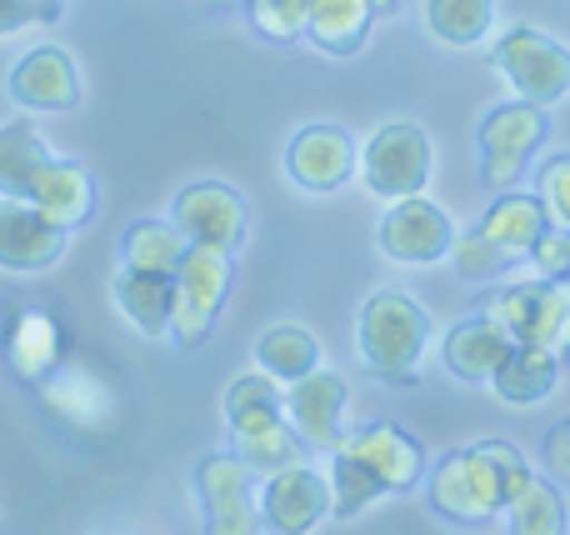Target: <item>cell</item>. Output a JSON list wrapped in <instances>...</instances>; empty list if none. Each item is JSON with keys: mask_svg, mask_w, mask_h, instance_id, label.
I'll list each match as a JSON object with an SVG mask.
<instances>
[{"mask_svg": "<svg viewBox=\"0 0 570 535\" xmlns=\"http://www.w3.org/2000/svg\"><path fill=\"white\" fill-rule=\"evenodd\" d=\"M561 380V350L551 346H511L505 360L495 366L491 390L505 400V406H535L546 400Z\"/></svg>", "mask_w": 570, "mask_h": 535, "instance_id": "603a6c76", "label": "cell"}, {"mask_svg": "<svg viewBox=\"0 0 570 535\" xmlns=\"http://www.w3.org/2000/svg\"><path fill=\"white\" fill-rule=\"evenodd\" d=\"M425 446L401 426H365L331 446V516L351 521L371 501L421 486Z\"/></svg>", "mask_w": 570, "mask_h": 535, "instance_id": "6da1fadb", "label": "cell"}, {"mask_svg": "<svg viewBox=\"0 0 570 535\" xmlns=\"http://www.w3.org/2000/svg\"><path fill=\"white\" fill-rule=\"evenodd\" d=\"M371 6H375V10H395V6H401V0H371Z\"/></svg>", "mask_w": 570, "mask_h": 535, "instance_id": "74e56055", "label": "cell"}, {"mask_svg": "<svg viewBox=\"0 0 570 535\" xmlns=\"http://www.w3.org/2000/svg\"><path fill=\"white\" fill-rule=\"evenodd\" d=\"M455 266V276H465V280H495L501 270H511V260L501 256V250L491 246V240L481 236V230H465V236H455L451 240V256H445Z\"/></svg>", "mask_w": 570, "mask_h": 535, "instance_id": "1f68e13d", "label": "cell"}, {"mask_svg": "<svg viewBox=\"0 0 570 535\" xmlns=\"http://www.w3.org/2000/svg\"><path fill=\"white\" fill-rule=\"evenodd\" d=\"M501 516H505V531L511 535H561L566 531V501H561V491H556V480L531 476L511 496V506H505Z\"/></svg>", "mask_w": 570, "mask_h": 535, "instance_id": "f1b7e54d", "label": "cell"}, {"mask_svg": "<svg viewBox=\"0 0 570 535\" xmlns=\"http://www.w3.org/2000/svg\"><path fill=\"white\" fill-rule=\"evenodd\" d=\"M246 200L220 180H200L186 186L170 206V226L186 236V246H210V250H236L246 240Z\"/></svg>", "mask_w": 570, "mask_h": 535, "instance_id": "9c48e42d", "label": "cell"}, {"mask_svg": "<svg viewBox=\"0 0 570 535\" xmlns=\"http://www.w3.org/2000/svg\"><path fill=\"white\" fill-rule=\"evenodd\" d=\"M481 230L505 260H525L535 250V240L551 230V216H546L541 196H521V190H495V206L481 216Z\"/></svg>", "mask_w": 570, "mask_h": 535, "instance_id": "44dd1931", "label": "cell"}, {"mask_svg": "<svg viewBox=\"0 0 570 535\" xmlns=\"http://www.w3.org/2000/svg\"><path fill=\"white\" fill-rule=\"evenodd\" d=\"M116 306L140 336H170V276L120 270L116 276Z\"/></svg>", "mask_w": 570, "mask_h": 535, "instance_id": "d4e9b609", "label": "cell"}, {"mask_svg": "<svg viewBox=\"0 0 570 535\" xmlns=\"http://www.w3.org/2000/svg\"><path fill=\"white\" fill-rule=\"evenodd\" d=\"M6 90H10V100L26 110H70L80 100L76 60H70L60 46H40L10 70Z\"/></svg>", "mask_w": 570, "mask_h": 535, "instance_id": "e0dca14e", "label": "cell"}, {"mask_svg": "<svg viewBox=\"0 0 570 535\" xmlns=\"http://www.w3.org/2000/svg\"><path fill=\"white\" fill-rule=\"evenodd\" d=\"M451 240H455V226L445 220L441 206H431L421 196H401L391 200L381 220V250L401 266H435V260L451 256Z\"/></svg>", "mask_w": 570, "mask_h": 535, "instance_id": "30bf717a", "label": "cell"}, {"mask_svg": "<svg viewBox=\"0 0 570 535\" xmlns=\"http://www.w3.org/2000/svg\"><path fill=\"white\" fill-rule=\"evenodd\" d=\"M50 166V150L26 120L16 126H0V196H30L36 176Z\"/></svg>", "mask_w": 570, "mask_h": 535, "instance_id": "4316f807", "label": "cell"}, {"mask_svg": "<svg viewBox=\"0 0 570 535\" xmlns=\"http://www.w3.org/2000/svg\"><path fill=\"white\" fill-rule=\"evenodd\" d=\"M546 136H551L546 106H531V100L495 106L481 120V136H475L481 140V180L491 190H511L535 160V150L546 146Z\"/></svg>", "mask_w": 570, "mask_h": 535, "instance_id": "52a82bcc", "label": "cell"}, {"mask_svg": "<svg viewBox=\"0 0 570 535\" xmlns=\"http://www.w3.org/2000/svg\"><path fill=\"white\" fill-rule=\"evenodd\" d=\"M546 470H551V480L570 486V420L551 426V436H546Z\"/></svg>", "mask_w": 570, "mask_h": 535, "instance_id": "d590c367", "label": "cell"}, {"mask_svg": "<svg viewBox=\"0 0 570 535\" xmlns=\"http://www.w3.org/2000/svg\"><path fill=\"white\" fill-rule=\"evenodd\" d=\"M250 26L261 30L276 46H291V40L305 36V16H311V0H246Z\"/></svg>", "mask_w": 570, "mask_h": 535, "instance_id": "4dcf8cb0", "label": "cell"}, {"mask_svg": "<svg viewBox=\"0 0 570 535\" xmlns=\"http://www.w3.org/2000/svg\"><path fill=\"white\" fill-rule=\"evenodd\" d=\"M511 346L515 340L481 310V316H465L461 326H451L441 350H445V370H451L455 380H465V386H491L495 366L505 360Z\"/></svg>", "mask_w": 570, "mask_h": 535, "instance_id": "ffe728a7", "label": "cell"}, {"mask_svg": "<svg viewBox=\"0 0 570 535\" xmlns=\"http://www.w3.org/2000/svg\"><path fill=\"white\" fill-rule=\"evenodd\" d=\"M126 250V270H146V276H176L180 256H186V236L170 220H136L120 240Z\"/></svg>", "mask_w": 570, "mask_h": 535, "instance_id": "83f0119b", "label": "cell"}, {"mask_svg": "<svg viewBox=\"0 0 570 535\" xmlns=\"http://www.w3.org/2000/svg\"><path fill=\"white\" fill-rule=\"evenodd\" d=\"M0 356H6L10 376L20 386H40L60 366V320L40 306L16 310L6 326V340H0Z\"/></svg>", "mask_w": 570, "mask_h": 535, "instance_id": "ac0fdd59", "label": "cell"}, {"mask_svg": "<svg viewBox=\"0 0 570 535\" xmlns=\"http://www.w3.org/2000/svg\"><path fill=\"white\" fill-rule=\"evenodd\" d=\"M200 6H220V0H200Z\"/></svg>", "mask_w": 570, "mask_h": 535, "instance_id": "f35d334b", "label": "cell"}, {"mask_svg": "<svg viewBox=\"0 0 570 535\" xmlns=\"http://www.w3.org/2000/svg\"><path fill=\"white\" fill-rule=\"evenodd\" d=\"M535 266V276L546 280H570V226H551L541 240H535V250L525 256Z\"/></svg>", "mask_w": 570, "mask_h": 535, "instance_id": "836d02e7", "label": "cell"}, {"mask_svg": "<svg viewBox=\"0 0 570 535\" xmlns=\"http://www.w3.org/2000/svg\"><path fill=\"white\" fill-rule=\"evenodd\" d=\"M285 176L301 190H341L355 176V140L341 126H305L301 136L285 146Z\"/></svg>", "mask_w": 570, "mask_h": 535, "instance_id": "9a60e30c", "label": "cell"}, {"mask_svg": "<svg viewBox=\"0 0 570 535\" xmlns=\"http://www.w3.org/2000/svg\"><path fill=\"white\" fill-rule=\"evenodd\" d=\"M60 0H0V36L10 30H26V26H50L60 20Z\"/></svg>", "mask_w": 570, "mask_h": 535, "instance_id": "e575fe53", "label": "cell"}, {"mask_svg": "<svg viewBox=\"0 0 570 535\" xmlns=\"http://www.w3.org/2000/svg\"><path fill=\"white\" fill-rule=\"evenodd\" d=\"M230 250L210 246H186L176 276H170V336L180 346H200L210 330V320L220 316L230 296Z\"/></svg>", "mask_w": 570, "mask_h": 535, "instance_id": "5b68a950", "label": "cell"}, {"mask_svg": "<svg viewBox=\"0 0 570 535\" xmlns=\"http://www.w3.org/2000/svg\"><path fill=\"white\" fill-rule=\"evenodd\" d=\"M36 390H40V400H46L50 420H60V426H70V430H96L110 420V390L100 386L96 376H86V370L56 366Z\"/></svg>", "mask_w": 570, "mask_h": 535, "instance_id": "7402d4cb", "label": "cell"}, {"mask_svg": "<svg viewBox=\"0 0 570 535\" xmlns=\"http://www.w3.org/2000/svg\"><path fill=\"white\" fill-rule=\"evenodd\" d=\"M425 340H431V316L401 290H375L361 306V326H355V346L361 360L391 386H411L421 370Z\"/></svg>", "mask_w": 570, "mask_h": 535, "instance_id": "3957f363", "label": "cell"}, {"mask_svg": "<svg viewBox=\"0 0 570 535\" xmlns=\"http://www.w3.org/2000/svg\"><path fill=\"white\" fill-rule=\"evenodd\" d=\"M531 460L511 440H481L471 450H455L431 470V511L445 521H495L511 496L531 480Z\"/></svg>", "mask_w": 570, "mask_h": 535, "instance_id": "7a4b0ae2", "label": "cell"}, {"mask_svg": "<svg viewBox=\"0 0 570 535\" xmlns=\"http://www.w3.org/2000/svg\"><path fill=\"white\" fill-rule=\"evenodd\" d=\"M26 200L50 220V226H60L70 236V230H80L90 220V210H96V180H90V170L76 166V160L50 156V166L36 176V186H30Z\"/></svg>", "mask_w": 570, "mask_h": 535, "instance_id": "d6986e66", "label": "cell"}, {"mask_svg": "<svg viewBox=\"0 0 570 535\" xmlns=\"http://www.w3.org/2000/svg\"><path fill=\"white\" fill-rule=\"evenodd\" d=\"M495 70L515 86V96L531 106H561L570 96V50L535 26H511L491 50Z\"/></svg>", "mask_w": 570, "mask_h": 535, "instance_id": "8992f818", "label": "cell"}, {"mask_svg": "<svg viewBox=\"0 0 570 535\" xmlns=\"http://www.w3.org/2000/svg\"><path fill=\"white\" fill-rule=\"evenodd\" d=\"M375 6L371 0H311V16H305V40L325 56H355L371 36Z\"/></svg>", "mask_w": 570, "mask_h": 535, "instance_id": "cb8c5ba5", "label": "cell"}, {"mask_svg": "<svg viewBox=\"0 0 570 535\" xmlns=\"http://www.w3.org/2000/svg\"><path fill=\"white\" fill-rule=\"evenodd\" d=\"M431 170H435L431 136H425L415 120H391V126H381L365 140L361 156H355V176H361V186L371 190L375 200L421 196Z\"/></svg>", "mask_w": 570, "mask_h": 535, "instance_id": "277c9868", "label": "cell"}, {"mask_svg": "<svg viewBox=\"0 0 570 535\" xmlns=\"http://www.w3.org/2000/svg\"><path fill=\"white\" fill-rule=\"evenodd\" d=\"M230 426V446L246 460L256 476H271V470H285L295 460H305V440L295 436V426L285 420L281 406H250V410H226Z\"/></svg>", "mask_w": 570, "mask_h": 535, "instance_id": "4fadbf2b", "label": "cell"}, {"mask_svg": "<svg viewBox=\"0 0 570 535\" xmlns=\"http://www.w3.org/2000/svg\"><path fill=\"white\" fill-rule=\"evenodd\" d=\"M556 300H561V316H556V350H570V280H556Z\"/></svg>", "mask_w": 570, "mask_h": 535, "instance_id": "8d00e7d4", "label": "cell"}, {"mask_svg": "<svg viewBox=\"0 0 570 535\" xmlns=\"http://www.w3.org/2000/svg\"><path fill=\"white\" fill-rule=\"evenodd\" d=\"M485 316L515 340V346H551L556 350V316H561V300H556V280L535 276V280H515V286L485 296Z\"/></svg>", "mask_w": 570, "mask_h": 535, "instance_id": "5bb4252c", "label": "cell"}, {"mask_svg": "<svg viewBox=\"0 0 570 535\" xmlns=\"http://www.w3.org/2000/svg\"><path fill=\"white\" fill-rule=\"evenodd\" d=\"M345 406H351V390H345V380L335 376V370L315 366L305 370L301 380H291L285 386V420L295 426V436L305 440V446H321L331 450L335 440L345 436Z\"/></svg>", "mask_w": 570, "mask_h": 535, "instance_id": "7c38bea8", "label": "cell"}, {"mask_svg": "<svg viewBox=\"0 0 570 535\" xmlns=\"http://www.w3.org/2000/svg\"><path fill=\"white\" fill-rule=\"evenodd\" d=\"M66 250V230L50 226L30 200L0 196V266L6 270H46Z\"/></svg>", "mask_w": 570, "mask_h": 535, "instance_id": "2e32d148", "label": "cell"}, {"mask_svg": "<svg viewBox=\"0 0 570 535\" xmlns=\"http://www.w3.org/2000/svg\"><path fill=\"white\" fill-rule=\"evenodd\" d=\"M331 516V480L311 470L305 460L285 470H271L261 491V521L281 535H305Z\"/></svg>", "mask_w": 570, "mask_h": 535, "instance_id": "8fae6325", "label": "cell"}, {"mask_svg": "<svg viewBox=\"0 0 570 535\" xmlns=\"http://www.w3.org/2000/svg\"><path fill=\"white\" fill-rule=\"evenodd\" d=\"M541 206L551 226H570V156H556L541 166Z\"/></svg>", "mask_w": 570, "mask_h": 535, "instance_id": "d6a6232c", "label": "cell"}, {"mask_svg": "<svg viewBox=\"0 0 570 535\" xmlns=\"http://www.w3.org/2000/svg\"><path fill=\"white\" fill-rule=\"evenodd\" d=\"M196 496H200V511H206V531H216V535H256L261 531L256 470H250L236 450L200 460Z\"/></svg>", "mask_w": 570, "mask_h": 535, "instance_id": "ba28073f", "label": "cell"}, {"mask_svg": "<svg viewBox=\"0 0 570 535\" xmlns=\"http://www.w3.org/2000/svg\"><path fill=\"white\" fill-rule=\"evenodd\" d=\"M256 366L266 370V376H276L281 386H291L305 370L321 366V340L305 326H271L266 336L256 340Z\"/></svg>", "mask_w": 570, "mask_h": 535, "instance_id": "484cf974", "label": "cell"}, {"mask_svg": "<svg viewBox=\"0 0 570 535\" xmlns=\"http://www.w3.org/2000/svg\"><path fill=\"white\" fill-rule=\"evenodd\" d=\"M495 0H425V26L445 46H475L491 36Z\"/></svg>", "mask_w": 570, "mask_h": 535, "instance_id": "f546056e", "label": "cell"}]
</instances>
